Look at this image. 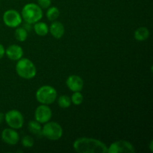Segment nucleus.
Here are the masks:
<instances>
[{
	"label": "nucleus",
	"instance_id": "nucleus-1",
	"mask_svg": "<svg viewBox=\"0 0 153 153\" xmlns=\"http://www.w3.org/2000/svg\"><path fill=\"white\" fill-rule=\"evenodd\" d=\"M73 149L78 153H108V146L101 140L92 137L77 138L73 143Z\"/></svg>",
	"mask_w": 153,
	"mask_h": 153
},
{
	"label": "nucleus",
	"instance_id": "nucleus-2",
	"mask_svg": "<svg viewBox=\"0 0 153 153\" xmlns=\"http://www.w3.org/2000/svg\"><path fill=\"white\" fill-rule=\"evenodd\" d=\"M22 19L26 23L34 24L43 18V13L41 7L37 4L28 3L23 6L21 11Z\"/></svg>",
	"mask_w": 153,
	"mask_h": 153
},
{
	"label": "nucleus",
	"instance_id": "nucleus-3",
	"mask_svg": "<svg viewBox=\"0 0 153 153\" xmlns=\"http://www.w3.org/2000/svg\"><path fill=\"white\" fill-rule=\"evenodd\" d=\"M15 69L18 76L24 79H32L37 74V68L34 64L26 58L18 60Z\"/></svg>",
	"mask_w": 153,
	"mask_h": 153
},
{
	"label": "nucleus",
	"instance_id": "nucleus-4",
	"mask_svg": "<svg viewBox=\"0 0 153 153\" xmlns=\"http://www.w3.org/2000/svg\"><path fill=\"white\" fill-rule=\"evenodd\" d=\"M35 97L40 104L51 105L55 102L58 97V92L54 87L51 85H43L36 91Z\"/></svg>",
	"mask_w": 153,
	"mask_h": 153
},
{
	"label": "nucleus",
	"instance_id": "nucleus-5",
	"mask_svg": "<svg viewBox=\"0 0 153 153\" xmlns=\"http://www.w3.org/2000/svg\"><path fill=\"white\" fill-rule=\"evenodd\" d=\"M42 135L50 140H58L62 137L63 128L57 122L49 121L42 127Z\"/></svg>",
	"mask_w": 153,
	"mask_h": 153
},
{
	"label": "nucleus",
	"instance_id": "nucleus-6",
	"mask_svg": "<svg viewBox=\"0 0 153 153\" xmlns=\"http://www.w3.org/2000/svg\"><path fill=\"white\" fill-rule=\"evenodd\" d=\"M4 121L10 128L13 129H19L24 125V117L19 111L12 109L4 114Z\"/></svg>",
	"mask_w": 153,
	"mask_h": 153
},
{
	"label": "nucleus",
	"instance_id": "nucleus-7",
	"mask_svg": "<svg viewBox=\"0 0 153 153\" xmlns=\"http://www.w3.org/2000/svg\"><path fill=\"white\" fill-rule=\"evenodd\" d=\"M3 22L9 28H17L22 24L21 14L16 10L9 9L4 12L2 16Z\"/></svg>",
	"mask_w": 153,
	"mask_h": 153
},
{
	"label": "nucleus",
	"instance_id": "nucleus-8",
	"mask_svg": "<svg viewBox=\"0 0 153 153\" xmlns=\"http://www.w3.org/2000/svg\"><path fill=\"white\" fill-rule=\"evenodd\" d=\"M134 152L135 149L132 143L125 140L114 141L108 147V153H134Z\"/></svg>",
	"mask_w": 153,
	"mask_h": 153
},
{
	"label": "nucleus",
	"instance_id": "nucleus-9",
	"mask_svg": "<svg viewBox=\"0 0 153 153\" xmlns=\"http://www.w3.org/2000/svg\"><path fill=\"white\" fill-rule=\"evenodd\" d=\"M52 117V111L48 105L41 104L34 111V120L40 124H44L50 121Z\"/></svg>",
	"mask_w": 153,
	"mask_h": 153
},
{
	"label": "nucleus",
	"instance_id": "nucleus-10",
	"mask_svg": "<svg viewBox=\"0 0 153 153\" xmlns=\"http://www.w3.org/2000/svg\"><path fill=\"white\" fill-rule=\"evenodd\" d=\"M1 138L4 143L10 146H14L17 144L19 141V134L16 129H13L12 128H6L2 130L1 133Z\"/></svg>",
	"mask_w": 153,
	"mask_h": 153
},
{
	"label": "nucleus",
	"instance_id": "nucleus-11",
	"mask_svg": "<svg viewBox=\"0 0 153 153\" xmlns=\"http://www.w3.org/2000/svg\"><path fill=\"white\" fill-rule=\"evenodd\" d=\"M66 85L70 91L73 92L82 91L84 88V81L79 76L71 75L66 80Z\"/></svg>",
	"mask_w": 153,
	"mask_h": 153
},
{
	"label": "nucleus",
	"instance_id": "nucleus-12",
	"mask_svg": "<svg viewBox=\"0 0 153 153\" xmlns=\"http://www.w3.org/2000/svg\"><path fill=\"white\" fill-rule=\"evenodd\" d=\"M23 49L20 46L12 44L5 49V55L11 61H18L23 56Z\"/></svg>",
	"mask_w": 153,
	"mask_h": 153
},
{
	"label": "nucleus",
	"instance_id": "nucleus-13",
	"mask_svg": "<svg viewBox=\"0 0 153 153\" xmlns=\"http://www.w3.org/2000/svg\"><path fill=\"white\" fill-rule=\"evenodd\" d=\"M49 32L55 38L61 39L65 33V28L61 22L55 20L49 27Z\"/></svg>",
	"mask_w": 153,
	"mask_h": 153
},
{
	"label": "nucleus",
	"instance_id": "nucleus-14",
	"mask_svg": "<svg viewBox=\"0 0 153 153\" xmlns=\"http://www.w3.org/2000/svg\"><path fill=\"white\" fill-rule=\"evenodd\" d=\"M149 34H150L149 30L146 27L141 26L137 28L134 31V37L137 41H145V40L149 38Z\"/></svg>",
	"mask_w": 153,
	"mask_h": 153
},
{
	"label": "nucleus",
	"instance_id": "nucleus-15",
	"mask_svg": "<svg viewBox=\"0 0 153 153\" xmlns=\"http://www.w3.org/2000/svg\"><path fill=\"white\" fill-rule=\"evenodd\" d=\"M34 31L37 35L44 37L49 33V26L45 22L38 21L34 24Z\"/></svg>",
	"mask_w": 153,
	"mask_h": 153
},
{
	"label": "nucleus",
	"instance_id": "nucleus-16",
	"mask_svg": "<svg viewBox=\"0 0 153 153\" xmlns=\"http://www.w3.org/2000/svg\"><path fill=\"white\" fill-rule=\"evenodd\" d=\"M28 128L32 134H34L37 137H43L41 125H40V123L36 121L35 120L29 121V123H28Z\"/></svg>",
	"mask_w": 153,
	"mask_h": 153
},
{
	"label": "nucleus",
	"instance_id": "nucleus-17",
	"mask_svg": "<svg viewBox=\"0 0 153 153\" xmlns=\"http://www.w3.org/2000/svg\"><path fill=\"white\" fill-rule=\"evenodd\" d=\"M46 16L48 20L51 21V22H53V21L56 20L60 16L59 9L57 7H55V6L48 7L47 10H46Z\"/></svg>",
	"mask_w": 153,
	"mask_h": 153
},
{
	"label": "nucleus",
	"instance_id": "nucleus-18",
	"mask_svg": "<svg viewBox=\"0 0 153 153\" xmlns=\"http://www.w3.org/2000/svg\"><path fill=\"white\" fill-rule=\"evenodd\" d=\"M14 36L19 42H24L28 37V31L24 27H17L15 30Z\"/></svg>",
	"mask_w": 153,
	"mask_h": 153
},
{
	"label": "nucleus",
	"instance_id": "nucleus-19",
	"mask_svg": "<svg viewBox=\"0 0 153 153\" xmlns=\"http://www.w3.org/2000/svg\"><path fill=\"white\" fill-rule=\"evenodd\" d=\"M70 97L67 95H61L58 98V105L61 108H68L71 105Z\"/></svg>",
	"mask_w": 153,
	"mask_h": 153
},
{
	"label": "nucleus",
	"instance_id": "nucleus-20",
	"mask_svg": "<svg viewBox=\"0 0 153 153\" xmlns=\"http://www.w3.org/2000/svg\"><path fill=\"white\" fill-rule=\"evenodd\" d=\"M70 100H71V102L75 105H79L83 102L84 97L81 94L80 91H77V92H73L70 97Z\"/></svg>",
	"mask_w": 153,
	"mask_h": 153
},
{
	"label": "nucleus",
	"instance_id": "nucleus-21",
	"mask_svg": "<svg viewBox=\"0 0 153 153\" xmlns=\"http://www.w3.org/2000/svg\"><path fill=\"white\" fill-rule=\"evenodd\" d=\"M21 143L25 148H31L34 144V139L29 135H25L21 139Z\"/></svg>",
	"mask_w": 153,
	"mask_h": 153
},
{
	"label": "nucleus",
	"instance_id": "nucleus-22",
	"mask_svg": "<svg viewBox=\"0 0 153 153\" xmlns=\"http://www.w3.org/2000/svg\"><path fill=\"white\" fill-rule=\"evenodd\" d=\"M52 0H37V4L43 9H47L50 7Z\"/></svg>",
	"mask_w": 153,
	"mask_h": 153
},
{
	"label": "nucleus",
	"instance_id": "nucleus-23",
	"mask_svg": "<svg viewBox=\"0 0 153 153\" xmlns=\"http://www.w3.org/2000/svg\"><path fill=\"white\" fill-rule=\"evenodd\" d=\"M4 55H5V49H4V46L0 43V59H1Z\"/></svg>",
	"mask_w": 153,
	"mask_h": 153
},
{
	"label": "nucleus",
	"instance_id": "nucleus-24",
	"mask_svg": "<svg viewBox=\"0 0 153 153\" xmlns=\"http://www.w3.org/2000/svg\"><path fill=\"white\" fill-rule=\"evenodd\" d=\"M4 120V114L1 112H0V124L2 123L3 121Z\"/></svg>",
	"mask_w": 153,
	"mask_h": 153
},
{
	"label": "nucleus",
	"instance_id": "nucleus-25",
	"mask_svg": "<svg viewBox=\"0 0 153 153\" xmlns=\"http://www.w3.org/2000/svg\"><path fill=\"white\" fill-rule=\"evenodd\" d=\"M149 149H150L151 152H152L153 151V141L152 140H151L150 144H149Z\"/></svg>",
	"mask_w": 153,
	"mask_h": 153
}]
</instances>
